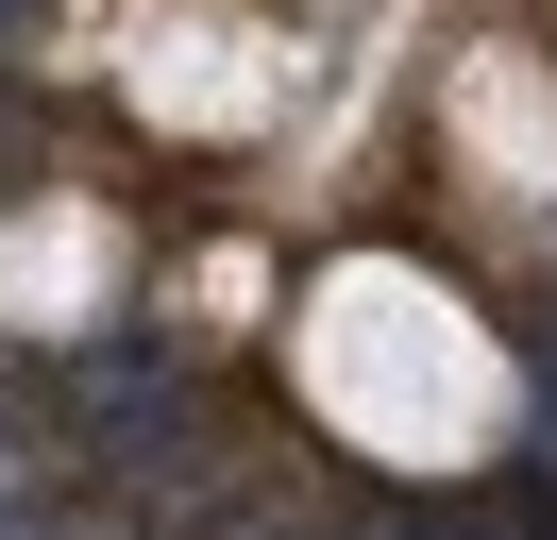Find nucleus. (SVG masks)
Returning a JSON list of instances; mask_svg holds the SVG:
<instances>
[{"mask_svg":"<svg viewBox=\"0 0 557 540\" xmlns=\"http://www.w3.org/2000/svg\"><path fill=\"white\" fill-rule=\"evenodd\" d=\"M0 540H17V490H0Z\"/></svg>","mask_w":557,"mask_h":540,"instance_id":"1","label":"nucleus"}]
</instances>
